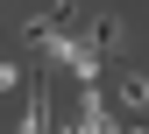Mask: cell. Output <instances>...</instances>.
Instances as JSON below:
<instances>
[{"instance_id": "obj_3", "label": "cell", "mask_w": 149, "mask_h": 134, "mask_svg": "<svg viewBox=\"0 0 149 134\" xmlns=\"http://www.w3.org/2000/svg\"><path fill=\"white\" fill-rule=\"evenodd\" d=\"M0 92H22V64L14 56H0Z\"/></svg>"}, {"instance_id": "obj_1", "label": "cell", "mask_w": 149, "mask_h": 134, "mask_svg": "<svg viewBox=\"0 0 149 134\" xmlns=\"http://www.w3.org/2000/svg\"><path fill=\"white\" fill-rule=\"evenodd\" d=\"M50 113H57V106H50V92L36 85L29 92V113H22V134H50Z\"/></svg>"}, {"instance_id": "obj_2", "label": "cell", "mask_w": 149, "mask_h": 134, "mask_svg": "<svg viewBox=\"0 0 149 134\" xmlns=\"http://www.w3.org/2000/svg\"><path fill=\"white\" fill-rule=\"evenodd\" d=\"M121 99H128V106L149 99V78H142V71H121Z\"/></svg>"}]
</instances>
